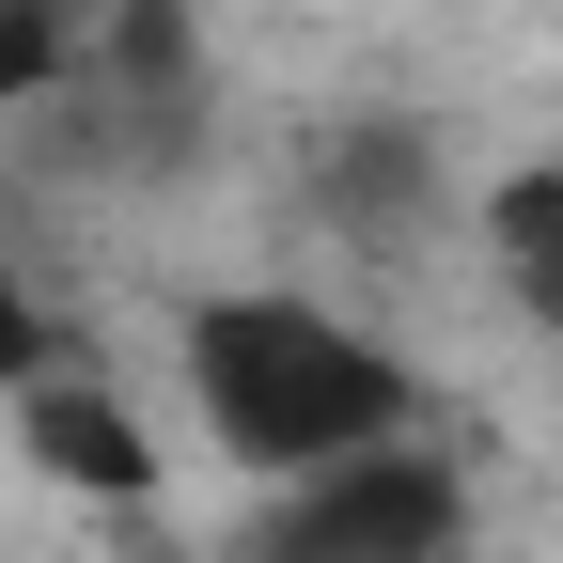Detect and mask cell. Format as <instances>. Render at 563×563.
Listing matches in <instances>:
<instances>
[{
  "label": "cell",
  "mask_w": 563,
  "mask_h": 563,
  "mask_svg": "<svg viewBox=\"0 0 563 563\" xmlns=\"http://www.w3.org/2000/svg\"><path fill=\"white\" fill-rule=\"evenodd\" d=\"M188 391H203V439H220L235 470H282V485L407 422L391 344H361L313 298H203L188 313Z\"/></svg>",
  "instance_id": "cell-1"
},
{
  "label": "cell",
  "mask_w": 563,
  "mask_h": 563,
  "mask_svg": "<svg viewBox=\"0 0 563 563\" xmlns=\"http://www.w3.org/2000/svg\"><path fill=\"white\" fill-rule=\"evenodd\" d=\"M298 485L313 501L266 532V563H439L454 548V470L407 454V439H361V454H329Z\"/></svg>",
  "instance_id": "cell-2"
},
{
  "label": "cell",
  "mask_w": 563,
  "mask_h": 563,
  "mask_svg": "<svg viewBox=\"0 0 563 563\" xmlns=\"http://www.w3.org/2000/svg\"><path fill=\"white\" fill-rule=\"evenodd\" d=\"M0 407H16V454L63 485V501H157V439H141V407H125V391H95V376L32 361Z\"/></svg>",
  "instance_id": "cell-3"
},
{
  "label": "cell",
  "mask_w": 563,
  "mask_h": 563,
  "mask_svg": "<svg viewBox=\"0 0 563 563\" xmlns=\"http://www.w3.org/2000/svg\"><path fill=\"white\" fill-rule=\"evenodd\" d=\"M485 235H501L517 298H532V313H563V173H517L501 203H485Z\"/></svg>",
  "instance_id": "cell-4"
},
{
  "label": "cell",
  "mask_w": 563,
  "mask_h": 563,
  "mask_svg": "<svg viewBox=\"0 0 563 563\" xmlns=\"http://www.w3.org/2000/svg\"><path fill=\"white\" fill-rule=\"evenodd\" d=\"M79 0H0V110H16V95H47L63 79V63H79Z\"/></svg>",
  "instance_id": "cell-5"
},
{
  "label": "cell",
  "mask_w": 563,
  "mask_h": 563,
  "mask_svg": "<svg viewBox=\"0 0 563 563\" xmlns=\"http://www.w3.org/2000/svg\"><path fill=\"white\" fill-rule=\"evenodd\" d=\"M32 376V298H16V266H0V391Z\"/></svg>",
  "instance_id": "cell-6"
},
{
  "label": "cell",
  "mask_w": 563,
  "mask_h": 563,
  "mask_svg": "<svg viewBox=\"0 0 563 563\" xmlns=\"http://www.w3.org/2000/svg\"><path fill=\"white\" fill-rule=\"evenodd\" d=\"M548 173H563V157H548Z\"/></svg>",
  "instance_id": "cell-7"
}]
</instances>
